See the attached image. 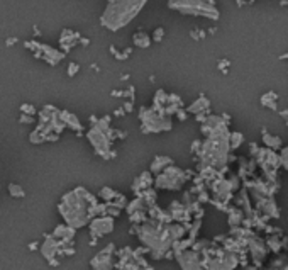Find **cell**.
Listing matches in <instances>:
<instances>
[{
	"label": "cell",
	"mask_w": 288,
	"mask_h": 270,
	"mask_svg": "<svg viewBox=\"0 0 288 270\" xmlns=\"http://www.w3.org/2000/svg\"><path fill=\"white\" fill-rule=\"evenodd\" d=\"M151 184V179H149V173H143V175L139 177V184H134V189H141V187H148V185Z\"/></svg>",
	"instance_id": "obj_17"
},
{
	"label": "cell",
	"mask_w": 288,
	"mask_h": 270,
	"mask_svg": "<svg viewBox=\"0 0 288 270\" xmlns=\"http://www.w3.org/2000/svg\"><path fill=\"white\" fill-rule=\"evenodd\" d=\"M146 2L148 0H109L107 9L100 17L102 26L110 31L126 28L143 10Z\"/></svg>",
	"instance_id": "obj_2"
},
{
	"label": "cell",
	"mask_w": 288,
	"mask_h": 270,
	"mask_svg": "<svg viewBox=\"0 0 288 270\" xmlns=\"http://www.w3.org/2000/svg\"><path fill=\"white\" fill-rule=\"evenodd\" d=\"M287 270H288V269H287Z\"/></svg>",
	"instance_id": "obj_27"
},
{
	"label": "cell",
	"mask_w": 288,
	"mask_h": 270,
	"mask_svg": "<svg viewBox=\"0 0 288 270\" xmlns=\"http://www.w3.org/2000/svg\"><path fill=\"white\" fill-rule=\"evenodd\" d=\"M264 141H266L268 146H273V148H278L280 146V140L276 136H268V134H264Z\"/></svg>",
	"instance_id": "obj_20"
},
{
	"label": "cell",
	"mask_w": 288,
	"mask_h": 270,
	"mask_svg": "<svg viewBox=\"0 0 288 270\" xmlns=\"http://www.w3.org/2000/svg\"><path fill=\"white\" fill-rule=\"evenodd\" d=\"M144 126L149 128L151 131H163V129H170L171 124L168 119L164 117H158L155 113H151V116H143Z\"/></svg>",
	"instance_id": "obj_10"
},
{
	"label": "cell",
	"mask_w": 288,
	"mask_h": 270,
	"mask_svg": "<svg viewBox=\"0 0 288 270\" xmlns=\"http://www.w3.org/2000/svg\"><path fill=\"white\" fill-rule=\"evenodd\" d=\"M19 121L22 122V124H29V122H32L34 121V116H29V114H22L21 116V119Z\"/></svg>",
	"instance_id": "obj_22"
},
{
	"label": "cell",
	"mask_w": 288,
	"mask_h": 270,
	"mask_svg": "<svg viewBox=\"0 0 288 270\" xmlns=\"http://www.w3.org/2000/svg\"><path fill=\"white\" fill-rule=\"evenodd\" d=\"M134 44L139 46V48H148L151 44V38L146 33H136L134 34Z\"/></svg>",
	"instance_id": "obj_15"
},
{
	"label": "cell",
	"mask_w": 288,
	"mask_h": 270,
	"mask_svg": "<svg viewBox=\"0 0 288 270\" xmlns=\"http://www.w3.org/2000/svg\"><path fill=\"white\" fill-rule=\"evenodd\" d=\"M76 72H78V65L71 63L70 67H68V75H70V77H73V75H75Z\"/></svg>",
	"instance_id": "obj_23"
},
{
	"label": "cell",
	"mask_w": 288,
	"mask_h": 270,
	"mask_svg": "<svg viewBox=\"0 0 288 270\" xmlns=\"http://www.w3.org/2000/svg\"><path fill=\"white\" fill-rule=\"evenodd\" d=\"M78 41V34L73 33V31H63V34H61V39L60 43L63 46L64 49H70L73 44Z\"/></svg>",
	"instance_id": "obj_13"
},
{
	"label": "cell",
	"mask_w": 288,
	"mask_h": 270,
	"mask_svg": "<svg viewBox=\"0 0 288 270\" xmlns=\"http://www.w3.org/2000/svg\"><path fill=\"white\" fill-rule=\"evenodd\" d=\"M26 46H28L29 49H34V55L37 58H43V60H46L51 65H58L64 56L63 53H60L58 49H53V48H49V46L41 44V43H32V41H31V43H26Z\"/></svg>",
	"instance_id": "obj_7"
},
{
	"label": "cell",
	"mask_w": 288,
	"mask_h": 270,
	"mask_svg": "<svg viewBox=\"0 0 288 270\" xmlns=\"http://www.w3.org/2000/svg\"><path fill=\"white\" fill-rule=\"evenodd\" d=\"M163 33H164V31L161 29V28H160V29H156V33H155V39H156V41H160V39H161V36H163Z\"/></svg>",
	"instance_id": "obj_26"
},
{
	"label": "cell",
	"mask_w": 288,
	"mask_h": 270,
	"mask_svg": "<svg viewBox=\"0 0 288 270\" xmlns=\"http://www.w3.org/2000/svg\"><path fill=\"white\" fill-rule=\"evenodd\" d=\"M88 140H90L92 146L95 148V152L98 153L103 158L110 156V138H109V131H107V126L103 124H97L94 126L90 131H88Z\"/></svg>",
	"instance_id": "obj_5"
},
{
	"label": "cell",
	"mask_w": 288,
	"mask_h": 270,
	"mask_svg": "<svg viewBox=\"0 0 288 270\" xmlns=\"http://www.w3.org/2000/svg\"><path fill=\"white\" fill-rule=\"evenodd\" d=\"M61 117H63L64 124L70 126L73 131H82V124H80V121L75 117V114L68 113V111H61Z\"/></svg>",
	"instance_id": "obj_14"
},
{
	"label": "cell",
	"mask_w": 288,
	"mask_h": 270,
	"mask_svg": "<svg viewBox=\"0 0 288 270\" xmlns=\"http://www.w3.org/2000/svg\"><path fill=\"white\" fill-rule=\"evenodd\" d=\"M227 150H229V143H227V134L224 129H216L210 134L209 141H205L202 150V156L203 161L210 165V167H222L227 160Z\"/></svg>",
	"instance_id": "obj_3"
},
{
	"label": "cell",
	"mask_w": 288,
	"mask_h": 270,
	"mask_svg": "<svg viewBox=\"0 0 288 270\" xmlns=\"http://www.w3.org/2000/svg\"><path fill=\"white\" fill-rule=\"evenodd\" d=\"M112 253H114V245H107L102 252H98L97 255L92 258L90 265L94 270H112Z\"/></svg>",
	"instance_id": "obj_9"
},
{
	"label": "cell",
	"mask_w": 288,
	"mask_h": 270,
	"mask_svg": "<svg viewBox=\"0 0 288 270\" xmlns=\"http://www.w3.org/2000/svg\"><path fill=\"white\" fill-rule=\"evenodd\" d=\"M282 160H283V165L288 168V148L283 150V155H282Z\"/></svg>",
	"instance_id": "obj_24"
},
{
	"label": "cell",
	"mask_w": 288,
	"mask_h": 270,
	"mask_svg": "<svg viewBox=\"0 0 288 270\" xmlns=\"http://www.w3.org/2000/svg\"><path fill=\"white\" fill-rule=\"evenodd\" d=\"M7 191H9V194L12 195L15 199H21V197H26V192L24 189L21 187L19 184H9V187H7Z\"/></svg>",
	"instance_id": "obj_16"
},
{
	"label": "cell",
	"mask_w": 288,
	"mask_h": 270,
	"mask_svg": "<svg viewBox=\"0 0 288 270\" xmlns=\"http://www.w3.org/2000/svg\"><path fill=\"white\" fill-rule=\"evenodd\" d=\"M100 197L102 199H105V200H112L117 197V194L112 191V189H109V187H103L102 191H100Z\"/></svg>",
	"instance_id": "obj_18"
},
{
	"label": "cell",
	"mask_w": 288,
	"mask_h": 270,
	"mask_svg": "<svg viewBox=\"0 0 288 270\" xmlns=\"http://www.w3.org/2000/svg\"><path fill=\"white\" fill-rule=\"evenodd\" d=\"M178 260H180V265H182L183 270H202L197 255L192 252H185L183 255H180Z\"/></svg>",
	"instance_id": "obj_12"
},
{
	"label": "cell",
	"mask_w": 288,
	"mask_h": 270,
	"mask_svg": "<svg viewBox=\"0 0 288 270\" xmlns=\"http://www.w3.org/2000/svg\"><path fill=\"white\" fill-rule=\"evenodd\" d=\"M230 140H232V141H230V145H232V148H237V146L241 145V140H243V136H241L239 133H234L232 136H230Z\"/></svg>",
	"instance_id": "obj_21"
},
{
	"label": "cell",
	"mask_w": 288,
	"mask_h": 270,
	"mask_svg": "<svg viewBox=\"0 0 288 270\" xmlns=\"http://www.w3.org/2000/svg\"><path fill=\"white\" fill-rule=\"evenodd\" d=\"M21 113L22 114H29V116H36V107L31 106V104H22V106H21Z\"/></svg>",
	"instance_id": "obj_19"
},
{
	"label": "cell",
	"mask_w": 288,
	"mask_h": 270,
	"mask_svg": "<svg viewBox=\"0 0 288 270\" xmlns=\"http://www.w3.org/2000/svg\"><path fill=\"white\" fill-rule=\"evenodd\" d=\"M75 228L68 226L66 223L64 225H58L53 231V236H56L58 240L66 241V243H73V238H75Z\"/></svg>",
	"instance_id": "obj_11"
},
{
	"label": "cell",
	"mask_w": 288,
	"mask_h": 270,
	"mask_svg": "<svg viewBox=\"0 0 288 270\" xmlns=\"http://www.w3.org/2000/svg\"><path fill=\"white\" fill-rule=\"evenodd\" d=\"M185 182V175L180 168L170 167L164 170V173H161L158 179V187L163 189H178L182 187V184Z\"/></svg>",
	"instance_id": "obj_6"
},
{
	"label": "cell",
	"mask_w": 288,
	"mask_h": 270,
	"mask_svg": "<svg viewBox=\"0 0 288 270\" xmlns=\"http://www.w3.org/2000/svg\"><path fill=\"white\" fill-rule=\"evenodd\" d=\"M112 230H114L112 216H100V218H94L90 221V234L94 238L105 236V234L112 233Z\"/></svg>",
	"instance_id": "obj_8"
},
{
	"label": "cell",
	"mask_w": 288,
	"mask_h": 270,
	"mask_svg": "<svg viewBox=\"0 0 288 270\" xmlns=\"http://www.w3.org/2000/svg\"><path fill=\"white\" fill-rule=\"evenodd\" d=\"M170 7L182 14L202 15L207 19L219 17V10L214 0H170Z\"/></svg>",
	"instance_id": "obj_4"
},
{
	"label": "cell",
	"mask_w": 288,
	"mask_h": 270,
	"mask_svg": "<svg viewBox=\"0 0 288 270\" xmlns=\"http://www.w3.org/2000/svg\"><path fill=\"white\" fill-rule=\"evenodd\" d=\"M97 206V199L90 192H87L83 187H76L75 191L66 192L61 197V202L58 204V213L63 216L68 226L80 230L97 216L95 214Z\"/></svg>",
	"instance_id": "obj_1"
},
{
	"label": "cell",
	"mask_w": 288,
	"mask_h": 270,
	"mask_svg": "<svg viewBox=\"0 0 288 270\" xmlns=\"http://www.w3.org/2000/svg\"><path fill=\"white\" fill-rule=\"evenodd\" d=\"M28 248L31 250V252H34V250H37V248H39V243H37V241H32V243H29V246H28Z\"/></svg>",
	"instance_id": "obj_25"
}]
</instances>
